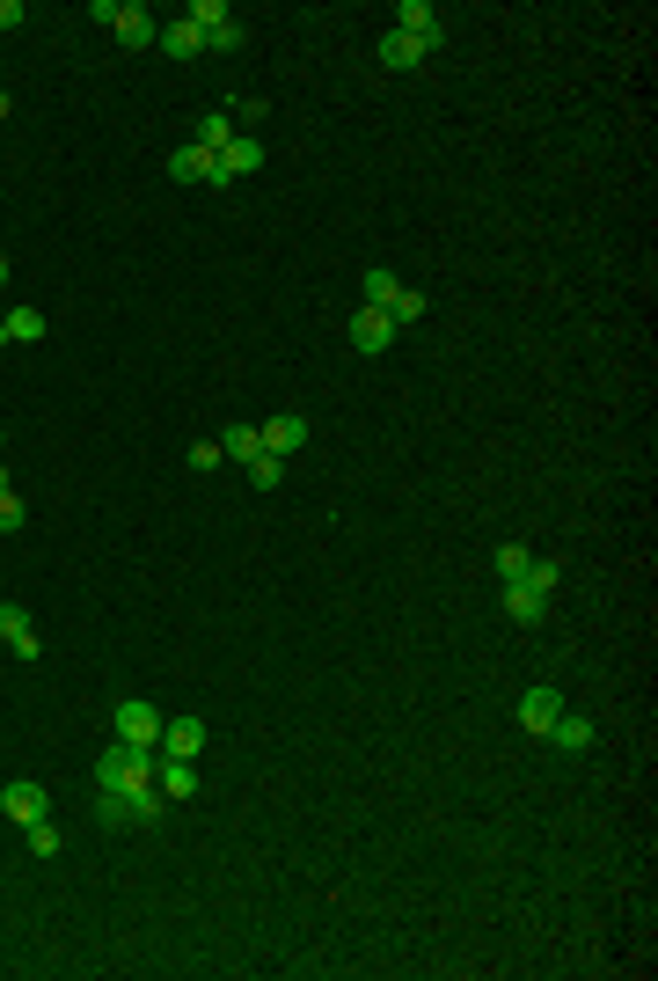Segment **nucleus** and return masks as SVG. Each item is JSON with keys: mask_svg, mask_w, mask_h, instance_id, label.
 <instances>
[{"mask_svg": "<svg viewBox=\"0 0 658 981\" xmlns=\"http://www.w3.org/2000/svg\"><path fill=\"white\" fill-rule=\"evenodd\" d=\"M154 770H161V754L154 747H132V740H110V747L96 754V784L118 791V799H139V806H169L161 784H154Z\"/></svg>", "mask_w": 658, "mask_h": 981, "instance_id": "nucleus-1", "label": "nucleus"}, {"mask_svg": "<svg viewBox=\"0 0 658 981\" xmlns=\"http://www.w3.org/2000/svg\"><path fill=\"white\" fill-rule=\"evenodd\" d=\"M96 22H103L118 44H154V37H161L154 8H139V0H96Z\"/></svg>", "mask_w": 658, "mask_h": 981, "instance_id": "nucleus-2", "label": "nucleus"}, {"mask_svg": "<svg viewBox=\"0 0 658 981\" xmlns=\"http://www.w3.org/2000/svg\"><path fill=\"white\" fill-rule=\"evenodd\" d=\"M257 439H263V455L293 462L300 447H308V418H300V410H278V418H263V425H257Z\"/></svg>", "mask_w": 658, "mask_h": 981, "instance_id": "nucleus-3", "label": "nucleus"}, {"mask_svg": "<svg viewBox=\"0 0 658 981\" xmlns=\"http://www.w3.org/2000/svg\"><path fill=\"white\" fill-rule=\"evenodd\" d=\"M110 725H118V740H132V747H154V740H161V711L147 696H124Z\"/></svg>", "mask_w": 658, "mask_h": 981, "instance_id": "nucleus-4", "label": "nucleus"}, {"mask_svg": "<svg viewBox=\"0 0 658 981\" xmlns=\"http://www.w3.org/2000/svg\"><path fill=\"white\" fill-rule=\"evenodd\" d=\"M396 30H402V37H417L425 52H439V37H447V16H439L432 0H402V8H396Z\"/></svg>", "mask_w": 658, "mask_h": 981, "instance_id": "nucleus-5", "label": "nucleus"}, {"mask_svg": "<svg viewBox=\"0 0 658 981\" xmlns=\"http://www.w3.org/2000/svg\"><path fill=\"white\" fill-rule=\"evenodd\" d=\"M257 169H263V140H242V132H235V140L220 147V176H212V184L227 191V184H242V176H257Z\"/></svg>", "mask_w": 658, "mask_h": 981, "instance_id": "nucleus-6", "label": "nucleus"}, {"mask_svg": "<svg viewBox=\"0 0 658 981\" xmlns=\"http://www.w3.org/2000/svg\"><path fill=\"white\" fill-rule=\"evenodd\" d=\"M388 345H396V323H388L381 308H351V351L373 359V351H388Z\"/></svg>", "mask_w": 658, "mask_h": 981, "instance_id": "nucleus-7", "label": "nucleus"}, {"mask_svg": "<svg viewBox=\"0 0 658 981\" xmlns=\"http://www.w3.org/2000/svg\"><path fill=\"white\" fill-rule=\"evenodd\" d=\"M96 821H103V828H154V821H161V806H139V799H118V791H103V799H96Z\"/></svg>", "mask_w": 658, "mask_h": 981, "instance_id": "nucleus-8", "label": "nucleus"}, {"mask_svg": "<svg viewBox=\"0 0 658 981\" xmlns=\"http://www.w3.org/2000/svg\"><path fill=\"white\" fill-rule=\"evenodd\" d=\"M0 645L16 652V660H37V652H44V645H37V623L16 608V601H0Z\"/></svg>", "mask_w": 658, "mask_h": 981, "instance_id": "nucleus-9", "label": "nucleus"}, {"mask_svg": "<svg viewBox=\"0 0 658 981\" xmlns=\"http://www.w3.org/2000/svg\"><path fill=\"white\" fill-rule=\"evenodd\" d=\"M198 747H206V719H161V754H176V762H198Z\"/></svg>", "mask_w": 658, "mask_h": 981, "instance_id": "nucleus-10", "label": "nucleus"}, {"mask_svg": "<svg viewBox=\"0 0 658 981\" xmlns=\"http://www.w3.org/2000/svg\"><path fill=\"white\" fill-rule=\"evenodd\" d=\"M373 59H381V67H388V73H410V67H425V59H432V52H425V44H417V37H402V30H388V37H381V44H373Z\"/></svg>", "mask_w": 658, "mask_h": 981, "instance_id": "nucleus-11", "label": "nucleus"}, {"mask_svg": "<svg viewBox=\"0 0 658 981\" xmlns=\"http://www.w3.org/2000/svg\"><path fill=\"white\" fill-rule=\"evenodd\" d=\"M169 176H176V184H212V176H220V155H206V147H176Z\"/></svg>", "mask_w": 658, "mask_h": 981, "instance_id": "nucleus-12", "label": "nucleus"}, {"mask_svg": "<svg viewBox=\"0 0 658 981\" xmlns=\"http://www.w3.org/2000/svg\"><path fill=\"white\" fill-rule=\"evenodd\" d=\"M556 719H564V696H556V688H527V696H520V725H527V733H549Z\"/></svg>", "mask_w": 658, "mask_h": 981, "instance_id": "nucleus-13", "label": "nucleus"}, {"mask_svg": "<svg viewBox=\"0 0 658 981\" xmlns=\"http://www.w3.org/2000/svg\"><path fill=\"white\" fill-rule=\"evenodd\" d=\"M44 813H52V791L44 784H8V821H44Z\"/></svg>", "mask_w": 658, "mask_h": 981, "instance_id": "nucleus-14", "label": "nucleus"}, {"mask_svg": "<svg viewBox=\"0 0 658 981\" xmlns=\"http://www.w3.org/2000/svg\"><path fill=\"white\" fill-rule=\"evenodd\" d=\"M505 615H512V623H520V631H535L541 615H549V601H541L535 586H520V578H512V586H505Z\"/></svg>", "mask_w": 658, "mask_h": 981, "instance_id": "nucleus-15", "label": "nucleus"}, {"mask_svg": "<svg viewBox=\"0 0 658 981\" xmlns=\"http://www.w3.org/2000/svg\"><path fill=\"white\" fill-rule=\"evenodd\" d=\"M154 784H161V799H176V806H183V799H191V791H198V770H191V762H176V754H161Z\"/></svg>", "mask_w": 658, "mask_h": 981, "instance_id": "nucleus-16", "label": "nucleus"}, {"mask_svg": "<svg viewBox=\"0 0 658 981\" xmlns=\"http://www.w3.org/2000/svg\"><path fill=\"white\" fill-rule=\"evenodd\" d=\"M154 44H161L169 59H198V52H206V37H198L183 16H176V22H161V37H154Z\"/></svg>", "mask_w": 658, "mask_h": 981, "instance_id": "nucleus-17", "label": "nucleus"}, {"mask_svg": "<svg viewBox=\"0 0 658 981\" xmlns=\"http://www.w3.org/2000/svg\"><path fill=\"white\" fill-rule=\"evenodd\" d=\"M227 140H235V110H206V118H198V132H191V147H206V155H220Z\"/></svg>", "mask_w": 658, "mask_h": 981, "instance_id": "nucleus-18", "label": "nucleus"}, {"mask_svg": "<svg viewBox=\"0 0 658 981\" xmlns=\"http://www.w3.org/2000/svg\"><path fill=\"white\" fill-rule=\"evenodd\" d=\"M541 740H556V747H564V754H586V747H592V725L578 719V711H564V719H556V725H549V733H541Z\"/></svg>", "mask_w": 658, "mask_h": 981, "instance_id": "nucleus-19", "label": "nucleus"}, {"mask_svg": "<svg viewBox=\"0 0 658 981\" xmlns=\"http://www.w3.org/2000/svg\"><path fill=\"white\" fill-rule=\"evenodd\" d=\"M520 586H535L541 601H556V586H564V564L556 557H527V572H520Z\"/></svg>", "mask_w": 658, "mask_h": 981, "instance_id": "nucleus-20", "label": "nucleus"}, {"mask_svg": "<svg viewBox=\"0 0 658 981\" xmlns=\"http://www.w3.org/2000/svg\"><path fill=\"white\" fill-rule=\"evenodd\" d=\"M220 455H235V462H242V469H249V462L263 455V439H257V425H227V433H220Z\"/></svg>", "mask_w": 658, "mask_h": 981, "instance_id": "nucleus-21", "label": "nucleus"}, {"mask_svg": "<svg viewBox=\"0 0 658 981\" xmlns=\"http://www.w3.org/2000/svg\"><path fill=\"white\" fill-rule=\"evenodd\" d=\"M396 271H388V264H373V271H366V279H359V308H388V294H396Z\"/></svg>", "mask_w": 658, "mask_h": 981, "instance_id": "nucleus-22", "label": "nucleus"}, {"mask_svg": "<svg viewBox=\"0 0 658 981\" xmlns=\"http://www.w3.org/2000/svg\"><path fill=\"white\" fill-rule=\"evenodd\" d=\"M388 323H396V330H410L417 316H425V294H417V286H396V294H388V308H381Z\"/></svg>", "mask_w": 658, "mask_h": 981, "instance_id": "nucleus-23", "label": "nucleus"}, {"mask_svg": "<svg viewBox=\"0 0 658 981\" xmlns=\"http://www.w3.org/2000/svg\"><path fill=\"white\" fill-rule=\"evenodd\" d=\"M8 345H37V337H44V308H8Z\"/></svg>", "mask_w": 658, "mask_h": 981, "instance_id": "nucleus-24", "label": "nucleus"}, {"mask_svg": "<svg viewBox=\"0 0 658 981\" xmlns=\"http://www.w3.org/2000/svg\"><path fill=\"white\" fill-rule=\"evenodd\" d=\"M183 22L206 37V30H220V22H235V8H227V0H191V8H183Z\"/></svg>", "mask_w": 658, "mask_h": 981, "instance_id": "nucleus-25", "label": "nucleus"}, {"mask_svg": "<svg viewBox=\"0 0 658 981\" xmlns=\"http://www.w3.org/2000/svg\"><path fill=\"white\" fill-rule=\"evenodd\" d=\"M527 557H535L527 543H498V578H505V586H512V578L527 572Z\"/></svg>", "mask_w": 658, "mask_h": 981, "instance_id": "nucleus-26", "label": "nucleus"}, {"mask_svg": "<svg viewBox=\"0 0 658 981\" xmlns=\"http://www.w3.org/2000/svg\"><path fill=\"white\" fill-rule=\"evenodd\" d=\"M16 527H22V498L8 484V469H0V535H16Z\"/></svg>", "mask_w": 658, "mask_h": 981, "instance_id": "nucleus-27", "label": "nucleus"}, {"mask_svg": "<svg viewBox=\"0 0 658 981\" xmlns=\"http://www.w3.org/2000/svg\"><path fill=\"white\" fill-rule=\"evenodd\" d=\"M249 484H257V490H278V484H286V462H278V455H257V462H249Z\"/></svg>", "mask_w": 658, "mask_h": 981, "instance_id": "nucleus-28", "label": "nucleus"}, {"mask_svg": "<svg viewBox=\"0 0 658 981\" xmlns=\"http://www.w3.org/2000/svg\"><path fill=\"white\" fill-rule=\"evenodd\" d=\"M30 850H37V858H59V828H52V813H44V821H30Z\"/></svg>", "mask_w": 658, "mask_h": 981, "instance_id": "nucleus-29", "label": "nucleus"}, {"mask_svg": "<svg viewBox=\"0 0 658 981\" xmlns=\"http://www.w3.org/2000/svg\"><path fill=\"white\" fill-rule=\"evenodd\" d=\"M206 52H242V22H220V30H206Z\"/></svg>", "mask_w": 658, "mask_h": 981, "instance_id": "nucleus-30", "label": "nucleus"}, {"mask_svg": "<svg viewBox=\"0 0 658 981\" xmlns=\"http://www.w3.org/2000/svg\"><path fill=\"white\" fill-rule=\"evenodd\" d=\"M220 462H227L220 439H198V447H191V469H220Z\"/></svg>", "mask_w": 658, "mask_h": 981, "instance_id": "nucleus-31", "label": "nucleus"}, {"mask_svg": "<svg viewBox=\"0 0 658 981\" xmlns=\"http://www.w3.org/2000/svg\"><path fill=\"white\" fill-rule=\"evenodd\" d=\"M22 22H30V8L22 0H0V30H22Z\"/></svg>", "mask_w": 658, "mask_h": 981, "instance_id": "nucleus-32", "label": "nucleus"}, {"mask_svg": "<svg viewBox=\"0 0 658 981\" xmlns=\"http://www.w3.org/2000/svg\"><path fill=\"white\" fill-rule=\"evenodd\" d=\"M8 118H16V96H8V88H0V125H8Z\"/></svg>", "mask_w": 658, "mask_h": 981, "instance_id": "nucleus-33", "label": "nucleus"}, {"mask_svg": "<svg viewBox=\"0 0 658 981\" xmlns=\"http://www.w3.org/2000/svg\"><path fill=\"white\" fill-rule=\"evenodd\" d=\"M0 286H8V257H0Z\"/></svg>", "mask_w": 658, "mask_h": 981, "instance_id": "nucleus-34", "label": "nucleus"}]
</instances>
